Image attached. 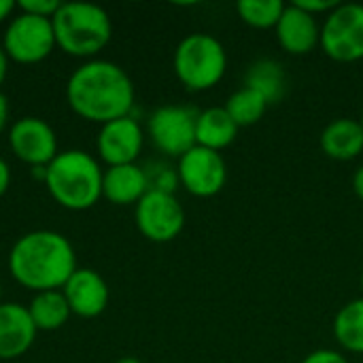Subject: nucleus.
<instances>
[{"mask_svg": "<svg viewBox=\"0 0 363 363\" xmlns=\"http://www.w3.org/2000/svg\"><path fill=\"white\" fill-rule=\"evenodd\" d=\"M268 106L270 104L266 102V98L251 87H240L225 102V111L230 113V117L234 119V123L238 128H247V125L257 123L266 115Z\"/></svg>", "mask_w": 363, "mask_h": 363, "instance_id": "4be33fe9", "label": "nucleus"}, {"mask_svg": "<svg viewBox=\"0 0 363 363\" xmlns=\"http://www.w3.org/2000/svg\"><path fill=\"white\" fill-rule=\"evenodd\" d=\"M2 49L9 60L17 64H38L51 55L55 49V34L51 19L17 13L9 19V26L2 36Z\"/></svg>", "mask_w": 363, "mask_h": 363, "instance_id": "0eeeda50", "label": "nucleus"}, {"mask_svg": "<svg viewBox=\"0 0 363 363\" xmlns=\"http://www.w3.org/2000/svg\"><path fill=\"white\" fill-rule=\"evenodd\" d=\"M6 123H9V100H6V96L0 91V134L4 132Z\"/></svg>", "mask_w": 363, "mask_h": 363, "instance_id": "c85d7f7f", "label": "nucleus"}, {"mask_svg": "<svg viewBox=\"0 0 363 363\" xmlns=\"http://www.w3.org/2000/svg\"><path fill=\"white\" fill-rule=\"evenodd\" d=\"M36 328L28 313V306L17 302L0 304V362H13L26 355L34 340Z\"/></svg>", "mask_w": 363, "mask_h": 363, "instance_id": "4468645a", "label": "nucleus"}, {"mask_svg": "<svg viewBox=\"0 0 363 363\" xmlns=\"http://www.w3.org/2000/svg\"><path fill=\"white\" fill-rule=\"evenodd\" d=\"M28 313L38 332H55L64 328L72 315L62 289L34 294L28 304Z\"/></svg>", "mask_w": 363, "mask_h": 363, "instance_id": "6ab92c4d", "label": "nucleus"}, {"mask_svg": "<svg viewBox=\"0 0 363 363\" xmlns=\"http://www.w3.org/2000/svg\"><path fill=\"white\" fill-rule=\"evenodd\" d=\"M228 70V53L219 38L196 32L185 36L174 51V74L189 91L215 87Z\"/></svg>", "mask_w": 363, "mask_h": 363, "instance_id": "39448f33", "label": "nucleus"}, {"mask_svg": "<svg viewBox=\"0 0 363 363\" xmlns=\"http://www.w3.org/2000/svg\"><path fill=\"white\" fill-rule=\"evenodd\" d=\"M60 4L62 2H57V0H19L17 2V11L51 19L55 15V11L60 9Z\"/></svg>", "mask_w": 363, "mask_h": 363, "instance_id": "b1692460", "label": "nucleus"}, {"mask_svg": "<svg viewBox=\"0 0 363 363\" xmlns=\"http://www.w3.org/2000/svg\"><path fill=\"white\" fill-rule=\"evenodd\" d=\"M362 289H363V272H362Z\"/></svg>", "mask_w": 363, "mask_h": 363, "instance_id": "f704fd0d", "label": "nucleus"}, {"mask_svg": "<svg viewBox=\"0 0 363 363\" xmlns=\"http://www.w3.org/2000/svg\"><path fill=\"white\" fill-rule=\"evenodd\" d=\"M0 304H2V285H0Z\"/></svg>", "mask_w": 363, "mask_h": 363, "instance_id": "473e14b6", "label": "nucleus"}, {"mask_svg": "<svg viewBox=\"0 0 363 363\" xmlns=\"http://www.w3.org/2000/svg\"><path fill=\"white\" fill-rule=\"evenodd\" d=\"M238 17L257 30H268V28H277L285 4L281 0H240L236 4Z\"/></svg>", "mask_w": 363, "mask_h": 363, "instance_id": "5701e85b", "label": "nucleus"}, {"mask_svg": "<svg viewBox=\"0 0 363 363\" xmlns=\"http://www.w3.org/2000/svg\"><path fill=\"white\" fill-rule=\"evenodd\" d=\"M138 232L151 242H170L185 228V211L174 194L149 189L134 206Z\"/></svg>", "mask_w": 363, "mask_h": 363, "instance_id": "6e6552de", "label": "nucleus"}, {"mask_svg": "<svg viewBox=\"0 0 363 363\" xmlns=\"http://www.w3.org/2000/svg\"><path fill=\"white\" fill-rule=\"evenodd\" d=\"M321 151L338 162L355 160L363 153V130L359 119H334L321 132Z\"/></svg>", "mask_w": 363, "mask_h": 363, "instance_id": "f3484780", "label": "nucleus"}, {"mask_svg": "<svg viewBox=\"0 0 363 363\" xmlns=\"http://www.w3.org/2000/svg\"><path fill=\"white\" fill-rule=\"evenodd\" d=\"M55 47L66 55L94 60L111 40L113 23L108 13L94 2H62L51 17Z\"/></svg>", "mask_w": 363, "mask_h": 363, "instance_id": "20e7f679", "label": "nucleus"}, {"mask_svg": "<svg viewBox=\"0 0 363 363\" xmlns=\"http://www.w3.org/2000/svg\"><path fill=\"white\" fill-rule=\"evenodd\" d=\"M66 102L81 119L104 125L130 115L134 106V83L119 64L94 57L68 77Z\"/></svg>", "mask_w": 363, "mask_h": 363, "instance_id": "f257e3e1", "label": "nucleus"}, {"mask_svg": "<svg viewBox=\"0 0 363 363\" xmlns=\"http://www.w3.org/2000/svg\"><path fill=\"white\" fill-rule=\"evenodd\" d=\"M238 136V125L225 111V106H211L198 113L196 119V145L219 151L230 147Z\"/></svg>", "mask_w": 363, "mask_h": 363, "instance_id": "a211bd4d", "label": "nucleus"}, {"mask_svg": "<svg viewBox=\"0 0 363 363\" xmlns=\"http://www.w3.org/2000/svg\"><path fill=\"white\" fill-rule=\"evenodd\" d=\"M149 174L136 164L108 166L102 174V198L111 204L128 206L138 204L140 198L149 191Z\"/></svg>", "mask_w": 363, "mask_h": 363, "instance_id": "dca6fc26", "label": "nucleus"}, {"mask_svg": "<svg viewBox=\"0 0 363 363\" xmlns=\"http://www.w3.org/2000/svg\"><path fill=\"white\" fill-rule=\"evenodd\" d=\"M17 9V2L13 0H0V23L13 17V11Z\"/></svg>", "mask_w": 363, "mask_h": 363, "instance_id": "cd10ccee", "label": "nucleus"}, {"mask_svg": "<svg viewBox=\"0 0 363 363\" xmlns=\"http://www.w3.org/2000/svg\"><path fill=\"white\" fill-rule=\"evenodd\" d=\"M6 138L13 155L32 168H47L60 153L55 130L34 115L19 117L9 128Z\"/></svg>", "mask_w": 363, "mask_h": 363, "instance_id": "9b49d317", "label": "nucleus"}, {"mask_svg": "<svg viewBox=\"0 0 363 363\" xmlns=\"http://www.w3.org/2000/svg\"><path fill=\"white\" fill-rule=\"evenodd\" d=\"M319 45L334 62L363 60V4H336L321 26Z\"/></svg>", "mask_w": 363, "mask_h": 363, "instance_id": "423d86ee", "label": "nucleus"}, {"mask_svg": "<svg viewBox=\"0 0 363 363\" xmlns=\"http://www.w3.org/2000/svg\"><path fill=\"white\" fill-rule=\"evenodd\" d=\"M353 191L357 194L359 200H363V166H359L357 172L353 174Z\"/></svg>", "mask_w": 363, "mask_h": 363, "instance_id": "c756f323", "label": "nucleus"}, {"mask_svg": "<svg viewBox=\"0 0 363 363\" xmlns=\"http://www.w3.org/2000/svg\"><path fill=\"white\" fill-rule=\"evenodd\" d=\"M277 40L291 55H306L321 43V26L317 17L302 11L298 4H285L277 23Z\"/></svg>", "mask_w": 363, "mask_h": 363, "instance_id": "2eb2a0df", "label": "nucleus"}, {"mask_svg": "<svg viewBox=\"0 0 363 363\" xmlns=\"http://www.w3.org/2000/svg\"><path fill=\"white\" fill-rule=\"evenodd\" d=\"M359 123H362V130H363V113H362V119H359Z\"/></svg>", "mask_w": 363, "mask_h": 363, "instance_id": "72a5a7b5", "label": "nucleus"}, {"mask_svg": "<svg viewBox=\"0 0 363 363\" xmlns=\"http://www.w3.org/2000/svg\"><path fill=\"white\" fill-rule=\"evenodd\" d=\"M62 294L70 306V313L83 319L102 315L108 306V285L100 272L91 268H77L74 274L62 287Z\"/></svg>", "mask_w": 363, "mask_h": 363, "instance_id": "ddd939ff", "label": "nucleus"}, {"mask_svg": "<svg viewBox=\"0 0 363 363\" xmlns=\"http://www.w3.org/2000/svg\"><path fill=\"white\" fill-rule=\"evenodd\" d=\"M177 177L187 194L196 198H213L225 187L228 164L219 151L196 145L179 157Z\"/></svg>", "mask_w": 363, "mask_h": 363, "instance_id": "9d476101", "label": "nucleus"}, {"mask_svg": "<svg viewBox=\"0 0 363 363\" xmlns=\"http://www.w3.org/2000/svg\"><path fill=\"white\" fill-rule=\"evenodd\" d=\"M294 4H298L302 11H306L308 15L317 17L321 13H330L338 2H332V0H296Z\"/></svg>", "mask_w": 363, "mask_h": 363, "instance_id": "a878e982", "label": "nucleus"}, {"mask_svg": "<svg viewBox=\"0 0 363 363\" xmlns=\"http://www.w3.org/2000/svg\"><path fill=\"white\" fill-rule=\"evenodd\" d=\"M245 87L255 89L266 98L268 104H274L285 94V70L274 60H257L251 64L245 77Z\"/></svg>", "mask_w": 363, "mask_h": 363, "instance_id": "aec40b11", "label": "nucleus"}, {"mask_svg": "<svg viewBox=\"0 0 363 363\" xmlns=\"http://www.w3.org/2000/svg\"><path fill=\"white\" fill-rule=\"evenodd\" d=\"M196 119L198 113L189 106H160L147 121V134L155 149L170 157H181L196 147Z\"/></svg>", "mask_w": 363, "mask_h": 363, "instance_id": "1a4fd4ad", "label": "nucleus"}, {"mask_svg": "<svg viewBox=\"0 0 363 363\" xmlns=\"http://www.w3.org/2000/svg\"><path fill=\"white\" fill-rule=\"evenodd\" d=\"M302 363H349L347 357L338 351H332V349H319V351H313L308 353Z\"/></svg>", "mask_w": 363, "mask_h": 363, "instance_id": "393cba45", "label": "nucleus"}, {"mask_svg": "<svg viewBox=\"0 0 363 363\" xmlns=\"http://www.w3.org/2000/svg\"><path fill=\"white\" fill-rule=\"evenodd\" d=\"M9 55H6V51L2 49V45H0V85L4 83V79H6V72H9Z\"/></svg>", "mask_w": 363, "mask_h": 363, "instance_id": "7c9ffc66", "label": "nucleus"}, {"mask_svg": "<svg viewBox=\"0 0 363 363\" xmlns=\"http://www.w3.org/2000/svg\"><path fill=\"white\" fill-rule=\"evenodd\" d=\"M143 145H145V132L132 115L100 125L96 136V151L98 157L106 164V168L136 164Z\"/></svg>", "mask_w": 363, "mask_h": 363, "instance_id": "f8f14e48", "label": "nucleus"}, {"mask_svg": "<svg viewBox=\"0 0 363 363\" xmlns=\"http://www.w3.org/2000/svg\"><path fill=\"white\" fill-rule=\"evenodd\" d=\"M6 264L15 283L34 294L62 289L79 268L70 240L53 230H34L19 236Z\"/></svg>", "mask_w": 363, "mask_h": 363, "instance_id": "f03ea898", "label": "nucleus"}, {"mask_svg": "<svg viewBox=\"0 0 363 363\" xmlns=\"http://www.w3.org/2000/svg\"><path fill=\"white\" fill-rule=\"evenodd\" d=\"M100 162L81 149L60 151L45 168V187L49 196L66 211H87L102 198Z\"/></svg>", "mask_w": 363, "mask_h": 363, "instance_id": "7ed1b4c3", "label": "nucleus"}, {"mask_svg": "<svg viewBox=\"0 0 363 363\" xmlns=\"http://www.w3.org/2000/svg\"><path fill=\"white\" fill-rule=\"evenodd\" d=\"M115 363H140L138 359H134V357H123V359H119V362Z\"/></svg>", "mask_w": 363, "mask_h": 363, "instance_id": "2f4dec72", "label": "nucleus"}, {"mask_svg": "<svg viewBox=\"0 0 363 363\" xmlns=\"http://www.w3.org/2000/svg\"><path fill=\"white\" fill-rule=\"evenodd\" d=\"M11 187V168L4 157H0V198L9 191Z\"/></svg>", "mask_w": 363, "mask_h": 363, "instance_id": "bb28decb", "label": "nucleus"}, {"mask_svg": "<svg viewBox=\"0 0 363 363\" xmlns=\"http://www.w3.org/2000/svg\"><path fill=\"white\" fill-rule=\"evenodd\" d=\"M334 336L345 351L363 355V298L338 311L334 319Z\"/></svg>", "mask_w": 363, "mask_h": 363, "instance_id": "412c9836", "label": "nucleus"}]
</instances>
